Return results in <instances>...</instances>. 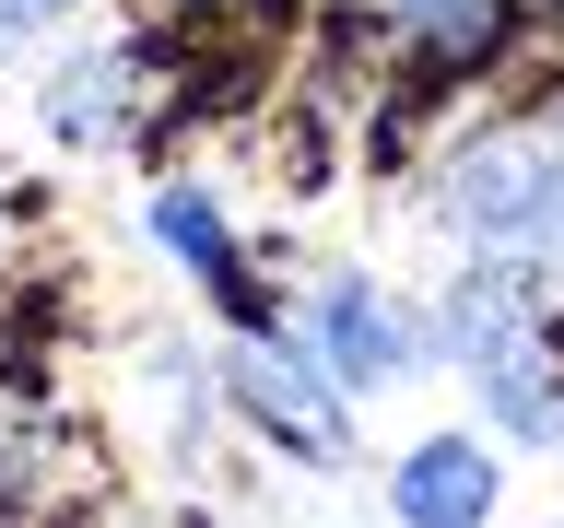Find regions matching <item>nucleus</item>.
<instances>
[{
	"mask_svg": "<svg viewBox=\"0 0 564 528\" xmlns=\"http://www.w3.org/2000/svg\"><path fill=\"white\" fill-rule=\"evenodd\" d=\"M435 341L470 376L482 422H506L518 447H564V329L541 306V271H506V258H470L435 306Z\"/></svg>",
	"mask_w": 564,
	"mask_h": 528,
	"instance_id": "1",
	"label": "nucleus"
},
{
	"mask_svg": "<svg viewBox=\"0 0 564 528\" xmlns=\"http://www.w3.org/2000/svg\"><path fill=\"white\" fill-rule=\"evenodd\" d=\"M435 211L470 258H506V271H564V141L541 130H494L470 141L447 176H435Z\"/></svg>",
	"mask_w": 564,
	"mask_h": 528,
	"instance_id": "2",
	"label": "nucleus"
},
{
	"mask_svg": "<svg viewBox=\"0 0 564 528\" xmlns=\"http://www.w3.org/2000/svg\"><path fill=\"white\" fill-rule=\"evenodd\" d=\"M224 387H236V411L259 422L282 458H306V470H341V458H352V422H341L352 387L329 376L306 341H282V329H236V352H224Z\"/></svg>",
	"mask_w": 564,
	"mask_h": 528,
	"instance_id": "3",
	"label": "nucleus"
},
{
	"mask_svg": "<svg viewBox=\"0 0 564 528\" xmlns=\"http://www.w3.org/2000/svg\"><path fill=\"white\" fill-rule=\"evenodd\" d=\"M306 352H317L341 387H400V376L423 364V329H412V306H400L388 282L329 271V282L306 294Z\"/></svg>",
	"mask_w": 564,
	"mask_h": 528,
	"instance_id": "4",
	"label": "nucleus"
},
{
	"mask_svg": "<svg viewBox=\"0 0 564 528\" xmlns=\"http://www.w3.org/2000/svg\"><path fill=\"white\" fill-rule=\"evenodd\" d=\"M388 517L400 528H494V447L482 435H423L388 470Z\"/></svg>",
	"mask_w": 564,
	"mask_h": 528,
	"instance_id": "5",
	"label": "nucleus"
},
{
	"mask_svg": "<svg viewBox=\"0 0 564 528\" xmlns=\"http://www.w3.org/2000/svg\"><path fill=\"white\" fill-rule=\"evenodd\" d=\"M141 118V59L130 47H83V59L47 82V130L70 141V153H118Z\"/></svg>",
	"mask_w": 564,
	"mask_h": 528,
	"instance_id": "6",
	"label": "nucleus"
},
{
	"mask_svg": "<svg viewBox=\"0 0 564 528\" xmlns=\"http://www.w3.org/2000/svg\"><path fill=\"white\" fill-rule=\"evenodd\" d=\"M153 246H165V258H188V271H200V294H212V306H236V329H271V306L247 294L236 246H224V211H212L200 188H153Z\"/></svg>",
	"mask_w": 564,
	"mask_h": 528,
	"instance_id": "7",
	"label": "nucleus"
},
{
	"mask_svg": "<svg viewBox=\"0 0 564 528\" xmlns=\"http://www.w3.org/2000/svg\"><path fill=\"white\" fill-rule=\"evenodd\" d=\"M400 12H412L435 47H458V59H482L494 35H506V0H400Z\"/></svg>",
	"mask_w": 564,
	"mask_h": 528,
	"instance_id": "8",
	"label": "nucleus"
},
{
	"mask_svg": "<svg viewBox=\"0 0 564 528\" xmlns=\"http://www.w3.org/2000/svg\"><path fill=\"white\" fill-rule=\"evenodd\" d=\"M70 0H0V35H35V24H59Z\"/></svg>",
	"mask_w": 564,
	"mask_h": 528,
	"instance_id": "9",
	"label": "nucleus"
}]
</instances>
